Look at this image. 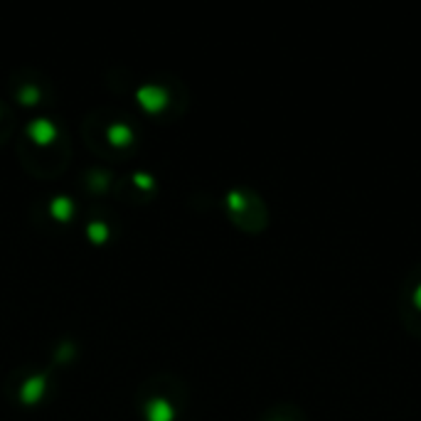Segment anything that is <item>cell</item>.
Here are the masks:
<instances>
[{"label":"cell","mask_w":421,"mask_h":421,"mask_svg":"<svg viewBox=\"0 0 421 421\" xmlns=\"http://www.w3.org/2000/svg\"><path fill=\"white\" fill-rule=\"evenodd\" d=\"M399 315L404 328L421 338V264H416L401 281Z\"/></svg>","instance_id":"1"},{"label":"cell","mask_w":421,"mask_h":421,"mask_svg":"<svg viewBox=\"0 0 421 421\" xmlns=\"http://www.w3.org/2000/svg\"><path fill=\"white\" fill-rule=\"evenodd\" d=\"M136 101L145 113H160L170 104V94L158 84H143L136 89Z\"/></svg>","instance_id":"2"},{"label":"cell","mask_w":421,"mask_h":421,"mask_svg":"<svg viewBox=\"0 0 421 421\" xmlns=\"http://www.w3.org/2000/svg\"><path fill=\"white\" fill-rule=\"evenodd\" d=\"M25 134H27V138H30L35 145H40V148H47V145H52L57 141V136H59V129H57V124L52 121V118H32L30 124H27Z\"/></svg>","instance_id":"3"},{"label":"cell","mask_w":421,"mask_h":421,"mask_svg":"<svg viewBox=\"0 0 421 421\" xmlns=\"http://www.w3.org/2000/svg\"><path fill=\"white\" fill-rule=\"evenodd\" d=\"M45 392H47V375H32V377H27V380L22 382L20 401L25 406H32V404H37L42 397H45Z\"/></svg>","instance_id":"4"},{"label":"cell","mask_w":421,"mask_h":421,"mask_svg":"<svg viewBox=\"0 0 421 421\" xmlns=\"http://www.w3.org/2000/svg\"><path fill=\"white\" fill-rule=\"evenodd\" d=\"M145 421H175V409L168 399L163 397H153V399L145 401Z\"/></svg>","instance_id":"5"},{"label":"cell","mask_w":421,"mask_h":421,"mask_svg":"<svg viewBox=\"0 0 421 421\" xmlns=\"http://www.w3.org/2000/svg\"><path fill=\"white\" fill-rule=\"evenodd\" d=\"M106 138L111 145H116V148H129L131 143H134V129H131L129 124H111L106 131Z\"/></svg>","instance_id":"6"},{"label":"cell","mask_w":421,"mask_h":421,"mask_svg":"<svg viewBox=\"0 0 421 421\" xmlns=\"http://www.w3.org/2000/svg\"><path fill=\"white\" fill-rule=\"evenodd\" d=\"M50 215L55 217L57 222H69V220H72V217H74V202H72V197H67V195L52 197Z\"/></svg>","instance_id":"7"},{"label":"cell","mask_w":421,"mask_h":421,"mask_svg":"<svg viewBox=\"0 0 421 421\" xmlns=\"http://www.w3.org/2000/svg\"><path fill=\"white\" fill-rule=\"evenodd\" d=\"M87 236L92 239L94 244H104L108 239V227L104 224V222H99V220H94L92 224L87 227Z\"/></svg>","instance_id":"8"},{"label":"cell","mask_w":421,"mask_h":421,"mask_svg":"<svg viewBox=\"0 0 421 421\" xmlns=\"http://www.w3.org/2000/svg\"><path fill=\"white\" fill-rule=\"evenodd\" d=\"M17 97H20V101L25 104V106H32V104L40 101V89L37 87H22Z\"/></svg>","instance_id":"9"},{"label":"cell","mask_w":421,"mask_h":421,"mask_svg":"<svg viewBox=\"0 0 421 421\" xmlns=\"http://www.w3.org/2000/svg\"><path fill=\"white\" fill-rule=\"evenodd\" d=\"M134 183L138 187H145V190H150V187H153V178H150V175H145V173H136Z\"/></svg>","instance_id":"10"},{"label":"cell","mask_w":421,"mask_h":421,"mask_svg":"<svg viewBox=\"0 0 421 421\" xmlns=\"http://www.w3.org/2000/svg\"><path fill=\"white\" fill-rule=\"evenodd\" d=\"M269 421H291V419H269Z\"/></svg>","instance_id":"11"}]
</instances>
